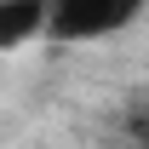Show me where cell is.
Returning <instances> with one entry per match:
<instances>
[{"label": "cell", "mask_w": 149, "mask_h": 149, "mask_svg": "<svg viewBox=\"0 0 149 149\" xmlns=\"http://www.w3.org/2000/svg\"><path fill=\"white\" fill-rule=\"evenodd\" d=\"M138 6L143 0H52L46 29L57 40H97V35H115L120 23H132Z\"/></svg>", "instance_id": "1"}, {"label": "cell", "mask_w": 149, "mask_h": 149, "mask_svg": "<svg viewBox=\"0 0 149 149\" xmlns=\"http://www.w3.org/2000/svg\"><path fill=\"white\" fill-rule=\"evenodd\" d=\"M46 29V0H0V46H17Z\"/></svg>", "instance_id": "2"}]
</instances>
